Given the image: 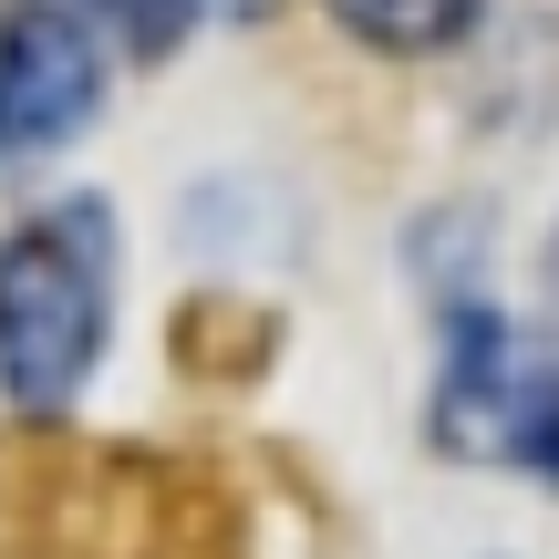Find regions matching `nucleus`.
<instances>
[{
  "label": "nucleus",
  "instance_id": "nucleus-1",
  "mask_svg": "<svg viewBox=\"0 0 559 559\" xmlns=\"http://www.w3.org/2000/svg\"><path fill=\"white\" fill-rule=\"evenodd\" d=\"M115 332V218L94 198H62L0 239V394L52 415L104 362Z\"/></svg>",
  "mask_w": 559,
  "mask_h": 559
},
{
  "label": "nucleus",
  "instance_id": "nucleus-2",
  "mask_svg": "<svg viewBox=\"0 0 559 559\" xmlns=\"http://www.w3.org/2000/svg\"><path fill=\"white\" fill-rule=\"evenodd\" d=\"M115 32L94 0H11L0 11V156L73 145L104 115Z\"/></svg>",
  "mask_w": 559,
  "mask_h": 559
},
{
  "label": "nucleus",
  "instance_id": "nucleus-3",
  "mask_svg": "<svg viewBox=\"0 0 559 559\" xmlns=\"http://www.w3.org/2000/svg\"><path fill=\"white\" fill-rule=\"evenodd\" d=\"M436 445L445 456H487V466H539V477H559V362L508 353V332L487 311H456L445 383H436Z\"/></svg>",
  "mask_w": 559,
  "mask_h": 559
},
{
  "label": "nucleus",
  "instance_id": "nucleus-4",
  "mask_svg": "<svg viewBox=\"0 0 559 559\" xmlns=\"http://www.w3.org/2000/svg\"><path fill=\"white\" fill-rule=\"evenodd\" d=\"M487 0H332V21L353 41H373V52L394 62H425V52H456L466 32H477Z\"/></svg>",
  "mask_w": 559,
  "mask_h": 559
},
{
  "label": "nucleus",
  "instance_id": "nucleus-5",
  "mask_svg": "<svg viewBox=\"0 0 559 559\" xmlns=\"http://www.w3.org/2000/svg\"><path fill=\"white\" fill-rule=\"evenodd\" d=\"M94 11H104V32H115L135 62H156V52H177V41H187L198 0H94Z\"/></svg>",
  "mask_w": 559,
  "mask_h": 559
},
{
  "label": "nucleus",
  "instance_id": "nucleus-6",
  "mask_svg": "<svg viewBox=\"0 0 559 559\" xmlns=\"http://www.w3.org/2000/svg\"><path fill=\"white\" fill-rule=\"evenodd\" d=\"M549 300H559V239H549Z\"/></svg>",
  "mask_w": 559,
  "mask_h": 559
}]
</instances>
